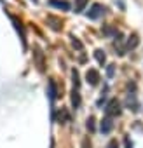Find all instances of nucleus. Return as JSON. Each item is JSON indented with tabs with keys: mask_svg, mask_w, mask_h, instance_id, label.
Here are the masks:
<instances>
[{
	"mask_svg": "<svg viewBox=\"0 0 143 148\" xmlns=\"http://www.w3.org/2000/svg\"><path fill=\"white\" fill-rule=\"evenodd\" d=\"M49 96H51V101H54V98H56V86H54L52 80L49 82Z\"/></svg>",
	"mask_w": 143,
	"mask_h": 148,
	"instance_id": "obj_10",
	"label": "nucleus"
},
{
	"mask_svg": "<svg viewBox=\"0 0 143 148\" xmlns=\"http://www.w3.org/2000/svg\"><path fill=\"white\" fill-rule=\"evenodd\" d=\"M49 5L56 7V9H61V11H70V4L66 0H49Z\"/></svg>",
	"mask_w": 143,
	"mask_h": 148,
	"instance_id": "obj_4",
	"label": "nucleus"
},
{
	"mask_svg": "<svg viewBox=\"0 0 143 148\" xmlns=\"http://www.w3.org/2000/svg\"><path fill=\"white\" fill-rule=\"evenodd\" d=\"M105 113H107V117H115V115H119L120 113V103L117 101V99H112L108 105H107V108H105Z\"/></svg>",
	"mask_w": 143,
	"mask_h": 148,
	"instance_id": "obj_2",
	"label": "nucleus"
},
{
	"mask_svg": "<svg viewBox=\"0 0 143 148\" xmlns=\"http://www.w3.org/2000/svg\"><path fill=\"white\" fill-rule=\"evenodd\" d=\"M59 120L61 122H68L70 120V115H68V112L65 108H61V112H59Z\"/></svg>",
	"mask_w": 143,
	"mask_h": 148,
	"instance_id": "obj_11",
	"label": "nucleus"
},
{
	"mask_svg": "<svg viewBox=\"0 0 143 148\" xmlns=\"http://www.w3.org/2000/svg\"><path fill=\"white\" fill-rule=\"evenodd\" d=\"M136 45H138V37H136V35L129 37V40H127V47L131 49V47H136Z\"/></svg>",
	"mask_w": 143,
	"mask_h": 148,
	"instance_id": "obj_12",
	"label": "nucleus"
},
{
	"mask_svg": "<svg viewBox=\"0 0 143 148\" xmlns=\"http://www.w3.org/2000/svg\"><path fill=\"white\" fill-rule=\"evenodd\" d=\"M72 103H74L75 108L80 106V94H79V89H75V87H74V92H72Z\"/></svg>",
	"mask_w": 143,
	"mask_h": 148,
	"instance_id": "obj_6",
	"label": "nucleus"
},
{
	"mask_svg": "<svg viewBox=\"0 0 143 148\" xmlns=\"http://www.w3.org/2000/svg\"><path fill=\"white\" fill-rule=\"evenodd\" d=\"M103 33H105V35H108V37H113V35L117 37V35H119V32H117L113 26H105V28H103Z\"/></svg>",
	"mask_w": 143,
	"mask_h": 148,
	"instance_id": "obj_9",
	"label": "nucleus"
},
{
	"mask_svg": "<svg viewBox=\"0 0 143 148\" xmlns=\"http://www.w3.org/2000/svg\"><path fill=\"white\" fill-rule=\"evenodd\" d=\"M33 2H35V4H37V2H38V0H33Z\"/></svg>",
	"mask_w": 143,
	"mask_h": 148,
	"instance_id": "obj_18",
	"label": "nucleus"
},
{
	"mask_svg": "<svg viewBox=\"0 0 143 148\" xmlns=\"http://www.w3.org/2000/svg\"><path fill=\"white\" fill-rule=\"evenodd\" d=\"M87 129H89L91 132L94 131V117H89V119H87Z\"/></svg>",
	"mask_w": 143,
	"mask_h": 148,
	"instance_id": "obj_15",
	"label": "nucleus"
},
{
	"mask_svg": "<svg viewBox=\"0 0 143 148\" xmlns=\"http://www.w3.org/2000/svg\"><path fill=\"white\" fill-rule=\"evenodd\" d=\"M89 0H75V12H82Z\"/></svg>",
	"mask_w": 143,
	"mask_h": 148,
	"instance_id": "obj_8",
	"label": "nucleus"
},
{
	"mask_svg": "<svg viewBox=\"0 0 143 148\" xmlns=\"http://www.w3.org/2000/svg\"><path fill=\"white\" fill-rule=\"evenodd\" d=\"M101 132L103 134H108L112 129H113V122H112V117H105L103 120H101Z\"/></svg>",
	"mask_w": 143,
	"mask_h": 148,
	"instance_id": "obj_5",
	"label": "nucleus"
},
{
	"mask_svg": "<svg viewBox=\"0 0 143 148\" xmlns=\"http://www.w3.org/2000/svg\"><path fill=\"white\" fill-rule=\"evenodd\" d=\"M94 58H96V61H98V63H100L101 66L105 64V59H107V58H105V52H103L101 49H98V51H94Z\"/></svg>",
	"mask_w": 143,
	"mask_h": 148,
	"instance_id": "obj_7",
	"label": "nucleus"
},
{
	"mask_svg": "<svg viewBox=\"0 0 143 148\" xmlns=\"http://www.w3.org/2000/svg\"><path fill=\"white\" fill-rule=\"evenodd\" d=\"M103 14H105V5H101V4H93L91 9H89V12H87V18H89V19H98V18H101Z\"/></svg>",
	"mask_w": 143,
	"mask_h": 148,
	"instance_id": "obj_1",
	"label": "nucleus"
},
{
	"mask_svg": "<svg viewBox=\"0 0 143 148\" xmlns=\"http://www.w3.org/2000/svg\"><path fill=\"white\" fill-rule=\"evenodd\" d=\"M107 148H119V143H117V139H112V141L107 145Z\"/></svg>",
	"mask_w": 143,
	"mask_h": 148,
	"instance_id": "obj_16",
	"label": "nucleus"
},
{
	"mask_svg": "<svg viewBox=\"0 0 143 148\" xmlns=\"http://www.w3.org/2000/svg\"><path fill=\"white\" fill-rule=\"evenodd\" d=\"M72 38H74V40H72V44H74V47H77L79 51H82V49H84V47H82V42H80V40H79L77 37H72Z\"/></svg>",
	"mask_w": 143,
	"mask_h": 148,
	"instance_id": "obj_14",
	"label": "nucleus"
},
{
	"mask_svg": "<svg viewBox=\"0 0 143 148\" xmlns=\"http://www.w3.org/2000/svg\"><path fill=\"white\" fill-rule=\"evenodd\" d=\"M86 79H87V82H89L91 86H96L98 80H100V73H98L94 68H89L87 73H86Z\"/></svg>",
	"mask_w": 143,
	"mask_h": 148,
	"instance_id": "obj_3",
	"label": "nucleus"
},
{
	"mask_svg": "<svg viewBox=\"0 0 143 148\" xmlns=\"http://www.w3.org/2000/svg\"><path fill=\"white\" fill-rule=\"evenodd\" d=\"M72 77H74V86H75V89H79L80 82H79V73H77V70H74V71H72Z\"/></svg>",
	"mask_w": 143,
	"mask_h": 148,
	"instance_id": "obj_13",
	"label": "nucleus"
},
{
	"mask_svg": "<svg viewBox=\"0 0 143 148\" xmlns=\"http://www.w3.org/2000/svg\"><path fill=\"white\" fill-rule=\"evenodd\" d=\"M112 75H113V64L108 66V77H112Z\"/></svg>",
	"mask_w": 143,
	"mask_h": 148,
	"instance_id": "obj_17",
	"label": "nucleus"
}]
</instances>
